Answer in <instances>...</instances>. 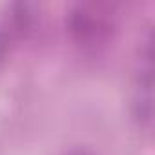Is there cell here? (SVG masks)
<instances>
[{
	"instance_id": "obj_1",
	"label": "cell",
	"mask_w": 155,
	"mask_h": 155,
	"mask_svg": "<svg viewBox=\"0 0 155 155\" xmlns=\"http://www.w3.org/2000/svg\"><path fill=\"white\" fill-rule=\"evenodd\" d=\"M117 6L111 2H79L69 11V33L84 53H99L117 29Z\"/></svg>"
},
{
	"instance_id": "obj_2",
	"label": "cell",
	"mask_w": 155,
	"mask_h": 155,
	"mask_svg": "<svg viewBox=\"0 0 155 155\" xmlns=\"http://www.w3.org/2000/svg\"><path fill=\"white\" fill-rule=\"evenodd\" d=\"M133 113L142 130H151L153 120V35L146 31L139 46L133 75Z\"/></svg>"
}]
</instances>
